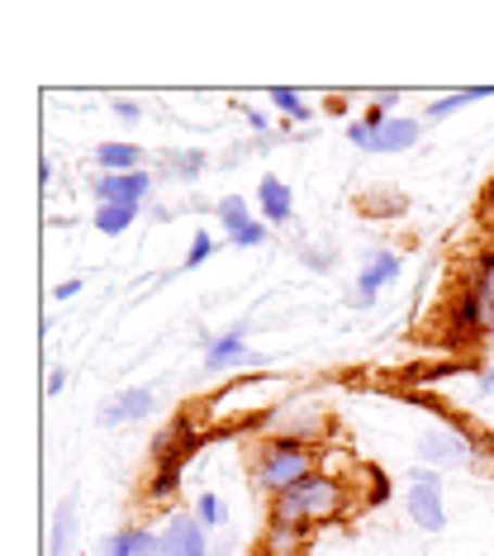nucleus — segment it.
<instances>
[{
	"label": "nucleus",
	"instance_id": "nucleus-1",
	"mask_svg": "<svg viewBox=\"0 0 494 556\" xmlns=\"http://www.w3.org/2000/svg\"><path fill=\"white\" fill-rule=\"evenodd\" d=\"M319 471V447L314 442H295V438H266L262 447H252V462H248V476L252 485L262 490L266 500L286 495L290 485H300L304 476Z\"/></svg>",
	"mask_w": 494,
	"mask_h": 556
},
{
	"label": "nucleus",
	"instance_id": "nucleus-2",
	"mask_svg": "<svg viewBox=\"0 0 494 556\" xmlns=\"http://www.w3.org/2000/svg\"><path fill=\"white\" fill-rule=\"evenodd\" d=\"M347 509V485L328 471L304 476L300 485H290L286 495L271 500V518H286V523H304V528H319L333 523V518Z\"/></svg>",
	"mask_w": 494,
	"mask_h": 556
},
{
	"label": "nucleus",
	"instance_id": "nucleus-3",
	"mask_svg": "<svg viewBox=\"0 0 494 556\" xmlns=\"http://www.w3.org/2000/svg\"><path fill=\"white\" fill-rule=\"evenodd\" d=\"M456 324L471 328V333L494 338V248H485L471 262V281H466V295H461V314H456Z\"/></svg>",
	"mask_w": 494,
	"mask_h": 556
},
{
	"label": "nucleus",
	"instance_id": "nucleus-4",
	"mask_svg": "<svg viewBox=\"0 0 494 556\" xmlns=\"http://www.w3.org/2000/svg\"><path fill=\"white\" fill-rule=\"evenodd\" d=\"M404 509H409L414 528H423V533H442V528H447V509H442L438 471H414V476H409V490H404Z\"/></svg>",
	"mask_w": 494,
	"mask_h": 556
},
{
	"label": "nucleus",
	"instance_id": "nucleus-5",
	"mask_svg": "<svg viewBox=\"0 0 494 556\" xmlns=\"http://www.w3.org/2000/svg\"><path fill=\"white\" fill-rule=\"evenodd\" d=\"M418 452H423V462H433L438 471L442 466H471V452H476V442L466 438V433H456V428H428L423 438H418Z\"/></svg>",
	"mask_w": 494,
	"mask_h": 556
},
{
	"label": "nucleus",
	"instance_id": "nucleus-6",
	"mask_svg": "<svg viewBox=\"0 0 494 556\" xmlns=\"http://www.w3.org/2000/svg\"><path fill=\"white\" fill-rule=\"evenodd\" d=\"M152 195V176L148 172H100L96 176V200L100 205H129V210H143V200Z\"/></svg>",
	"mask_w": 494,
	"mask_h": 556
},
{
	"label": "nucleus",
	"instance_id": "nucleus-7",
	"mask_svg": "<svg viewBox=\"0 0 494 556\" xmlns=\"http://www.w3.org/2000/svg\"><path fill=\"white\" fill-rule=\"evenodd\" d=\"M162 556H210L205 523L195 514H172L162 523Z\"/></svg>",
	"mask_w": 494,
	"mask_h": 556
},
{
	"label": "nucleus",
	"instance_id": "nucleus-8",
	"mask_svg": "<svg viewBox=\"0 0 494 556\" xmlns=\"http://www.w3.org/2000/svg\"><path fill=\"white\" fill-rule=\"evenodd\" d=\"M152 414V390L148 386H134V390H119L105 409L96 414V424L100 428H124V424H138V419H148Z\"/></svg>",
	"mask_w": 494,
	"mask_h": 556
},
{
	"label": "nucleus",
	"instance_id": "nucleus-9",
	"mask_svg": "<svg viewBox=\"0 0 494 556\" xmlns=\"http://www.w3.org/2000/svg\"><path fill=\"white\" fill-rule=\"evenodd\" d=\"M100 556H162V533L152 528H119V533L100 538Z\"/></svg>",
	"mask_w": 494,
	"mask_h": 556
},
{
	"label": "nucleus",
	"instance_id": "nucleus-10",
	"mask_svg": "<svg viewBox=\"0 0 494 556\" xmlns=\"http://www.w3.org/2000/svg\"><path fill=\"white\" fill-rule=\"evenodd\" d=\"M262 357L243 343V333H224V338H210L205 348V371H228V366H257Z\"/></svg>",
	"mask_w": 494,
	"mask_h": 556
},
{
	"label": "nucleus",
	"instance_id": "nucleus-11",
	"mask_svg": "<svg viewBox=\"0 0 494 556\" xmlns=\"http://www.w3.org/2000/svg\"><path fill=\"white\" fill-rule=\"evenodd\" d=\"M314 528L304 523H286V518H266V533H262V552L266 556H300V547L309 542Z\"/></svg>",
	"mask_w": 494,
	"mask_h": 556
},
{
	"label": "nucleus",
	"instance_id": "nucleus-12",
	"mask_svg": "<svg viewBox=\"0 0 494 556\" xmlns=\"http://www.w3.org/2000/svg\"><path fill=\"white\" fill-rule=\"evenodd\" d=\"M418 134H423V124H418V119L390 115V119L371 134V153H404V148L418 143Z\"/></svg>",
	"mask_w": 494,
	"mask_h": 556
},
{
	"label": "nucleus",
	"instance_id": "nucleus-13",
	"mask_svg": "<svg viewBox=\"0 0 494 556\" xmlns=\"http://www.w3.org/2000/svg\"><path fill=\"white\" fill-rule=\"evenodd\" d=\"M395 276H400V257H395V252H376V257L362 267V276H357V295H362L357 305H371L376 290H380V286H390Z\"/></svg>",
	"mask_w": 494,
	"mask_h": 556
},
{
	"label": "nucleus",
	"instance_id": "nucleus-14",
	"mask_svg": "<svg viewBox=\"0 0 494 556\" xmlns=\"http://www.w3.org/2000/svg\"><path fill=\"white\" fill-rule=\"evenodd\" d=\"M257 205H262V214L271 224H290V214H295V195H290V186L281 181V176H262Z\"/></svg>",
	"mask_w": 494,
	"mask_h": 556
},
{
	"label": "nucleus",
	"instance_id": "nucleus-15",
	"mask_svg": "<svg viewBox=\"0 0 494 556\" xmlns=\"http://www.w3.org/2000/svg\"><path fill=\"white\" fill-rule=\"evenodd\" d=\"M48 556H76V495L58 504L53 533H48Z\"/></svg>",
	"mask_w": 494,
	"mask_h": 556
},
{
	"label": "nucleus",
	"instance_id": "nucleus-16",
	"mask_svg": "<svg viewBox=\"0 0 494 556\" xmlns=\"http://www.w3.org/2000/svg\"><path fill=\"white\" fill-rule=\"evenodd\" d=\"M96 167L100 172H143V153H138L134 143H105V148H96Z\"/></svg>",
	"mask_w": 494,
	"mask_h": 556
},
{
	"label": "nucleus",
	"instance_id": "nucleus-17",
	"mask_svg": "<svg viewBox=\"0 0 494 556\" xmlns=\"http://www.w3.org/2000/svg\"><path fill=\"white\" fill-rule=\"evenodd\" d=\"M494 96V86H466V91H452V96H442V100H433L428 105V119H447V115H456L461 105H476V100H490Z\"/></svg>",
	"mask_w": 494,
	"mask_h": 556
},
{
	"label": "nucleus",
	"instance_id": "nucleus-18",
	"mask_svg": "<svg viewBox=\"0 0 494 556\" xmlns=\"http://www.w3.org/2000/svg\"><path fill=\"white\" fill-rule=\"evenodd\" d=\"M134 219H138V210H129V205H96V229L105 238H119Z\"/></svg>",
	"mask_w": 494,
	"mask_h": 556
},
{
	"label": "nucleus",
	"instance_id": "nucleus-19",
	"mask_svg": "<svg viewBox=\"0 0 494 556\" xmlns=\"http://www.w3.org/2000/svg\"><path fill=\"white\" fill-rule=\"evenodd\" d=\"M271 105L281 110L286 119H295V124H309L314 119V110L300 100V91H286V86H271Z\"/></svg>",
	"mask_w": 494,
	"mask_h": 556
},
{
	"label": "nucleus",
	"instance_id": "nucleus-20",
	"mask_svg": "<svg viewBox=\"0 0 494 556\" xmlns=\"http://www.w3.org/2000/svg\"><path fill=\"white\" fill-rule=\"evenodd\" d=\"M214 214H219V224H224L228 233L243 229V224H252V214H248V200H243V195H224L219 205H214Z\"/></svg>",
	"mask_w": 494,
	"mask_h": 556
},
{
	"label": "nucleus",
	"instance_id": "nucleus-21",
	"mask_svg": "<svg viewBox=\"0 0 494 556\" xmlns=\"http://www.w3.org/2000/svg\"><path fill=\"white\" fill-rule=\"evenodd\" d=\"M214 252H219V243H214V238H210L205 229H200L195 238H190V252H186V262H181V267H186V271H195V267H205V262L214 257Z\"/></svg>",
	"mask_w": 494,
	"mask_h": 556
},
{
	"label": "nucleus",
	"instance_id": "nucleus-22",
	"mask_svg": "<svg viewBox=\"0 0 494 556\" xmlns=\"http://www.w3.org/2000/svg\"><path fill=\"white\" fill-rule=\"evenodd\" d=\"M195 518H200L205 528H219V523H224V500H219V495H210V490H205V495L195 500Z\"/></svg>",
	"mask_w": 494,
	"mask_h": 556
},
{
	"label": "nucleus",
	"instance_id": "nucleus-23",
	"mask_svg": "<svg viewBox=\"0 0 494 556\" xmlns=\"http://www.w3.org/2000/svg\"><path fill=\"white\" fill-rule=\"evenodd\" d=\"M266 233H271V229L252 219V224H243V229L228 233V243H233V248H262V243H266Z\"/></svg>",
	"mask_w": 494,
	"mask_h": 556
},
{
	"label": "nucleus",
	"instance_id": "nucleus-24",
	"mask_svg": "<svg viewBox=\"0 0 494 556\" xmlns=\"http://www.w3.org/2000/svg\"><path fill=\"white\" fill-rule=\"evenodd\" d=\"M200 167H205V157L200 153H181V157H167V172L172 176H186V181H195Z\"/></svg>",
	"mask_w": 494,
	"mask_h": 556
},
{
	"label": "nucleus",
	"instance_id": "nucleus-25",
	"mask_svg": "<svg viewBox=\"0 0 494 556\" xmlns=\"http://www.w3.org/2000/svg\"><path fill=\"white\" fill-rule=\"evenodd\" d=\"M114 115L129 119V124H138V115H143V110H138V100H114Z\"/></svg>",
	"mask_w": 494,
	"mask_h": 556
},
{
	"label": "nucleus",
	"instance_id": "nucleus-26",
	"mask_svg": "<svg viewBox=\"0 0 494 556\" xmlns=\"http://www.w3.org/2000/svg\"><path fill=\"white\" fill-rule=\"evenodd\" d=\"M48 395H62V390H67V371H62V366H53V371H48Z\"/></svg>",
	"mask_w": 494,
	"mask_h": 556
},
{
	"label": "nucleus",
	"instance_id": "nucleus-27",
	"mask_svg": "<svg viewBox=\"0 0 494 556\" xmlns=\"http://www.w3.org/2000/svg\"><path fill=\"white\" fill-rule=\"evenodd\" d=\"M347 138H352L357 148H371V129H366L362 119H357V124H347Z\"/></svg>",
	"mask_w": 494,
	"mask_h": 556
},
{
	"label": "nucleus",
	"instance_id": "nucleus-28",
	"mask_svg": "<svg viewBox=\"0 0 494 556\" xmlns=\"http://www.w3.org/2000/svg\"><path fill=\"white\" fill-rule=\"evenodd\" d=\"M76 290H81V281H62V286L53 290V300H72V295H76Z\"/></svg>",
	"mask_w": 494,
	"mask_h": 556
},
{
	"label": "nucleus",
	"instance_id": "nucleus-29",
	"mask_svg": "<svg viewBox=\"0 0 494 556\" xmlns=\"http://www.w3.org/2000/svg\"><path fill=\"white\" fill-rule=\"evenodd\" d=\"M480 395H494V366L485 371V381H480Z\"/></svg>",
	"mask_w": 494,
	"mask_h": 556
},
{
	"label": "nucleus",
	"instance_id": "nucleus-30",
	"mask_svg": "<svg viewBox=\"0 0 494 556\" xmlns=\"http://www.w3.org/2000/svg\"><path fill=\"white\" fill-rule=\"evenodd\" d=\"M233 552H238V547H233V542H224V547H214L210 556H233Z\"/></svg>",
	"mask_w": 494,
	"mask_h": 556
}]
</instances>
